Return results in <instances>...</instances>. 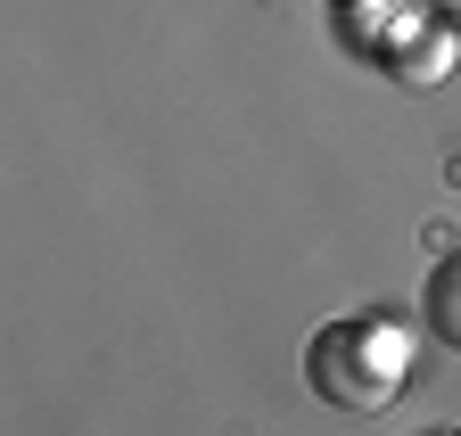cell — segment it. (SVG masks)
<instances>
[{
    "label": "cell",
    "instance_id": "7a4b0ae2",
    "mask_svg": "<svg viewBox=\"0 0 461 436\" xmlns=\"http://www.w3.org/2000/svg\"><path fill=\"white\" fill-rule=\"evenodd\" d=\"M420 321H429L445 346H461V247H453L445 263H429V280H420Z\"/></svg>",
    "mask_w": 461,
    "mask_h": 436
},
{
    "label": "cell",
    "instance_id": "6da1fadb",
    "mask_svg": "<svg viewBox=\"0 0 461 436\" xmlns=\"http://www.w3.org/2000/svg\"><path fill=\"white\" fill-rule=\"evenodd\" d=\"M412 378V330H395L379 313L355 321H321L305 346V387L338 412H387Z\"/></svg>",
    "mask_w": 461,
    "mask_h": 436
},
{
    "label": "cell",
    "instance_id": "3957f363",
    "mask_svg": "<svg viewBox=\"0 0 461 436\" xmlns=\"http://www.w3.org/2000/svg\"><path fill=\"white\" fill-rule=\"evenodd\" d=\"M453 436H461V428H453Z\"/></svg>",
    "mask_w": 461,
    "mask_h": 436
}]
</instances>
